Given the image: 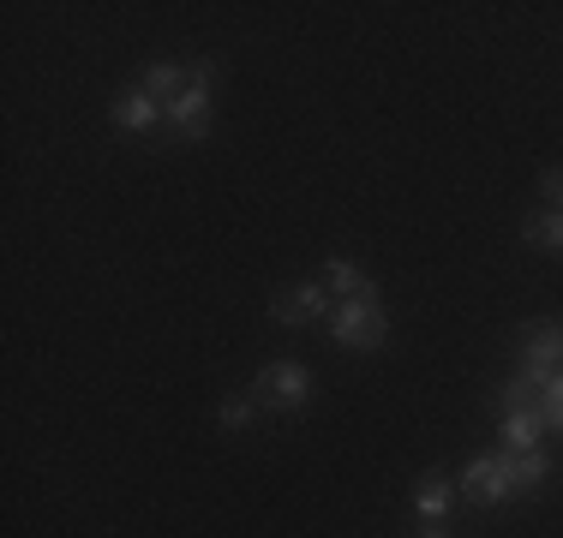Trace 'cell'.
Here are the masks:
<instances>
[{
    "label": "cell",
    "mask_w": 563,
    "mask_h": 538,
    "mask_svg": "<svg viewBox=\"0 0 563 538\" xmlns=\"http://www.w3.org/2000/svg\"><path fill=\"white\" fill-rule=\"evenodd\" d=\"M330 335H336L342 347H354V354H372V347H384L390 323H384L378 300H342L336 312H330Z\"/></svg>",
    "instance_id": "cell-1"
},
{
    "label": "cell",
    "mask_w": 563,
    "mask_h": 538,
    "mask_svg": "<svg viewBox=\"0 0 563 538\" xmlns=\"http://www.w3.org/2000/svg\"><path fill=\"white\" fill-rule=\"evenodd\" d=\"M306 395H312V377H306V366H294V359L264 366L258 383H252V401H258V407H276V413H300Z\"/></svg>",
    "instance_id": "cell-2"
},
{
    "label": "cell",
    "mask_w": 563,
    "mask_h": 538,
    "mask_svg": "<svg viewBox=\"0 0 563 538\" xmlns=\"http://www.w3.org/2000/svg\"><path fill=\"white\" fill-rule=\"evenodd\" d=\"M210 85H217V66H210V60L186 66V97L168 108V120H174L180 138H205V132H210Z\"/></svg>",
    "instance_id": "cell-3"
},
{
    "label": "cell",
    "mask_w": 563,
    "mask_h": 538,
    "mask_svg": "<svg viewBox=\"0 0 563 538\" xmlns=\"http://www.w3.org/2000/svg\"><path fill=\"white\" fill-rule=\"evenodd\" d=\"M455 491H467V503L479 508H498L516 484H509V455H486V461H467L462 479H455Z\"/></svg>",
    "instance_id": "cell-4"
},
{
    "label": "cell",
    "mask_w": 563,
    "mask_h": 538,
    "mask_svg": "<svg viewBox=\"0 0 563 538\" xmlns=\"http://www.w3.org/2000/svg\"><path fill=\"white\" fill-rule=\"evenodd\" d=\"M324 312H336L324 281H300V288H288V293H276V300H271V317L288 323V329H300V323H312V317H324Z\"/></svg>",
    "instance_id": "cell-5"
},
{
    "label": "cell",
    "mask_w": 563,
    "mask_h": 538,
    "mask_svg": "<svg viewBox=\"0 0 563 538\" xmlns=\"http://www.w3.org/2000/svg\"><path fill=\"white\" fill-rule=\"evenodd\" d=\"M324 288H330V300H378L372 276L360 264H347V258H336V264L324 269Z\"/></svg>",
    "instance_id": "cell-6"
},
{
    "label": "cell",
    "mask_w": 563,
    "mask_h": 538,
    "mask_svg": "<svg viewBox=\"0 0 563 538\" xmlns=\"http://www.w3.org/2000/svg\"><path fill=\"white\" fill-rule=\"evenodd\" d=\"M156 114H163V102H156L151 90H120L114 97V126L120 132H144Z\"/></svg>",
    "instance_id": "cell-7"
},
{
    "label": "cell",
    "mask_w": 563,
    "mask_h": 538,
    "mask_svg": "<svg viewBox=\"0 0 563 538\" xmlns=\"http://www.w3.org/2000/svg\"><path fill=\"white\" fill-rule=\"evenodd\" d=\"M528 366L533 371H563V323L528 329Z\"/></svg>",
    "instance_id": "cell-8"
},
{
    "label": "cell",
    "mask_w": 563,
    "mask_h": 538,
    "mask_svg": "<svg viewBox=\"0 0 563 538\" xmlns=\"http://www.w3.org/2000/svg\"><path fill=\"white\" fill-rule=\"evenodd\" d=\"M144 90H151V97L163 102V114H168V108L186 97V66L180 60H156L151 72H144Z\"/></svg>",
    "instance_id": "cell-9"
},
{
    "label": "cell",
    "mask_w": 563,
    "mask_h": 538,
    "mask_svg": "<svg viewBox=\"0 0 563 538\" xmlns=\"http://www.w3.org/2000/svg\"><path fill=\"white\" fill-rule=\"evenodd\" d=\"M450 496H455V484L444 479V473H426L420 484H413V508H420L426 520H438L450 508Z\"/></svg>",
    "instance_id": "cell-10"
},
{
    "label": "cell",
    "mask_w": 563,
    "mask_h": 538,
    "mask_svg": "<svg viewBox=\"0 0 563 538\" xmlns=\"http://www.w3.org/2000/svg\"><path fill=\"white\" fill-rule=\"evenodd\" d=\"M504 442L509 455H528L540 442V413H504Z\"/></svg>",
    "instance_id": "cell-11"
},
{
    "label": "cell",
    "mask_w": 563,
    "mask_h": 538,
    "mask_svg": "<svg viewBox=\"0 0 563 538\" xmlns=\"http://www.w3.org/2000/svg\"><path fill=\"white\" fill-rule=\"evenodd\" d=\"M545 473H552V467H545V455H540V449L509 455V484H516V491H533V484H545Z\"/></svg>",
    "instance_id": "cell-12"
},
{
    "label": "cell",
    "mask_w": 563,
    "mask_h": 538,
    "mask_svg": "<svg viewBox=\"0 0 563 538\" xmlns=\"http://www.w3.org/2000/svg\"><path fill=\"white\" fill-rule=\"evenodd\" d=\"M521 234H528L533 246H545V251H563V215H558V210L528 215V227H521Z\"/></svg>",
    "instance_id": "cell-13"
},
{
    "label": "cell",
    "mask_w": 563,
    "mask_h": 538,
    "mask_svg": "<svg viewBox=\"0 0 563 538\" xmlns=\"http://www.w3.org/2000/svg\"><path fill=\"white\" fill-rule=\"evenodd\" d=\"M252 407H258V401H246V395H228L222 407H217L222 430H246V425H252Z\"/></svg>",
    "instance_id": "cell-14"
},
{
    "label": "cell",
    "mask_w": 563,
    "mask_h": 538,
    "mask_svg": "<svg viewBox=\"0 0 563 538\" xmlns=\"http://www.w3.org/2000/svg\"><path fill=\"white\" fill-rule=\"evenodd\" d=\"M540 192H545V204H552L563 215V168H545V180H540Z\"/></svg>",
    "instance_id": "cell-15"
},
{
    "label": "cell",
    "mask_w": 563,
    "mask_h": 538,
    "mask_svg": "<svg viewBox=\"0 0 563 538\" xmlns=\"http://www.w3.org/2000/svg\"><path fill=\"white\" fill-rule=\"evenodd\" d=\"M420 538H450V527H444V520H432V527H426Z\"/></svg>",
    "instance_id": "cell-16"
},
{
    "label": "cell",
    "mask_w": 563,
    "mask_h": 538,
    "mask_svg": "<svg viewBox=\"0 0 563 538\" xmlns=\"http://www.w3.org/2000/svg\"><path fill=\"white\" fill-rule=\"evenodd\" d=\"M558 425H563V419H558Z\"/></svg>",
    "instance_id": "cell-17"
}]
</instances>
